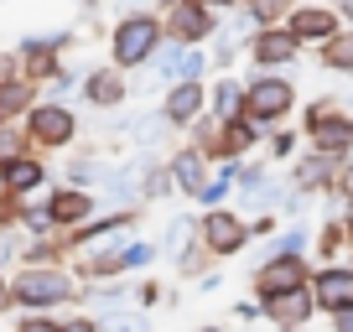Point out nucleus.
<instances>
[{"instance_id": "1", "label": "nucleus", "mask_w": 353, "mask_h": 332, "mask_svg": "<svg viewBox=\"0 0 353 332\" xmlns=\"http://www.w3.org/2000/svg\"><path fill=\"white\" fill-rule=\"evenodd\" d=\"M11 301H21V307L42 311V307H63V301H78V291H73V280H68L63 270H52V265H32V270H21V276L11 280Z\"/></svg>"}, {"instance_id": "2", "label": "nucleus", "mask_w": 353, "mask_h": 332, "mask_svg": "<svg viewBox=\"0 0 353 332\" xmlns=\"http://www.w3.org/2000/svg\"><path fill=\"white\" fill-rule=\"evenodd\" d=\"M156 47H161V21L145 11L125 16L120 26H114V68H141L156 57Z\"/></svg>"}, {"instance_id": "3", "label": "nucleus", "mask_w": 353, "mask_h": 332, "mask_svg": "<svg viewBox=\"0 0 353 332\" xmlns=\"http://www.w3.org/2000/svg\"><path fill=\"white\" fill-rule=\"evenodd\" d=\"M296 104V89H291L286 78H254V83H244V110L254 114V120H281V114Z\"/></svg>"}, {"instance_id": "4", "label": "nucleus", "mask_w": 353, "mask_h": 332, "mask_svg": "<svg viewBox=\"0 0 353 332\" xmlns=\"http://www.w3.org/2000/svg\"><path fill=\"white\" fill-rule=\"evenodd\" d=\"M244 239H250V223H239V213H229V208L203 213V249L208 255H239Z\"/></svg>"}, {"instance_id": "5", "label": "nucleus", "mask_w": 353, "mask_h": 332, "mask_svg": "<svg viewBox=\"0 0 353 332\" xmlns=\"http://www.w3.org/2000/svg\"><path fill=\"white\" fill-rule=\"evenodd\" d=\"M254 286H260L265 296L301 291V286H307V265H301V255H276V260H265V265L254 270Z\"/></svg>"}, {"instance_id": "6", "label": "nucleus", "mask_w": 353, "mask_h": 332, "mask_svg": "<svg viewBox=\"0 0 353 332\" xmlns=\"http://www.w3.org/2000/svg\"><path fill=\"white\" fill-rule=\"evenodd\" d=\"M338 21H343V16L332 11V6H296L291 21H286V32L296 37L301 47H307V42H332V37H338Z\"/></svg>"}, {"instance_id": "7", "label": "nucleus", "mask_w": 353, "mask_h": 332, "mask_svg": "<svg viewBox=\"0 0 353 332\" xmlns=\"http://www.w3.org/2000/svg\"><path fill=\"white\" fill-rule=\"evenodd\" d=\"M166 32L176 37V42H203V37L213 32V6L208 0H182V6H172V16H166Z\"/></svg>"}, {"instance_id": "8", "label": "nucleus", "mask_w": 353, "mask_h": 332, "mask_svg": "<svg viewBox=\"0 0 353 332\" xmlns=\"http://www.w3.org/2000/svg\"><path fill=\"white\" fill-rule=\"evenodd\" d=\"M26 135H32L37 145H68L73 141V114H68L63 104H37L32 120H26Z\"/></svg>"}, {"instance_id": "9", "label": "nucleus", "mask_w": 353, "mask_h": 332, "mask_svg": "<svg viewBox=\"0 0 353 332\" xmlns=\"http://www.w3.org/2000/svg\"><path fill=\"white\" fill-rule=\"evenodd\" d=\"M312 307H317V301H312V291L301 286V291H286V296H265V317L270 322H281V327H307V317H312Z\"/></svg>"}, {"instance_id": "10", "label": "nucleus", "mask_w": 353, "mask_h": 332, "mask_svg": "<svg viewBox=\"0 0 353 332\" xmlns=\"http://www.w3.org/2000/svg\"><path fill=\"white\" fill-rule=\"evenodd\" d=\"M254 63L260 68H281V63H291V57H296V37L291 32H281V26H260V32H254Z\"/></svg>"}, {"instance_id": "11", "label": "nucleus", "mask_w": 353, "mask_h": 332, "mask_svg": "<svg viewBox=\"0 0 353 332\" xmlns=\"http://www.w3.org/2000/svg\"><path fill=\"white\" fill-rule=\"evenodd\" d=\"M312 301H317L322 311L353 307V270H322V276L312 280Z\"/></svg>"}, {"instance_id": "12", "label": "nucleus", "mask_w": 353, "mask_h": 332, "mask_svg": "<svg viewBox=\"0 0 353 332\" xmlns=\"http://www.w3.org/2000/svg\"><path fill=\"white\" fill-rule=\"evenodd\" d=\"M203 83H176V89H166V104H161V114L172 125H192L198 120V110H203Z\"/></svg>"}, {"instance_id": "13", "label": "nucleus", "mask_w": 353, "mask_h": 332, "mask_svg": "<svg viewBox=\"0 0 353 332\" xmlns=\"http://www.w3.org/2000/svg\"><path fill=\"white\" fill-rule=\"evenodd\" d=\"M47 213H52V223H57V229H78V223H83L88 213H94V198H88V192H78V187H68V192H52Z\"/></svg>"}, {"instance_id": "14", "label": "nucleus", "mask_w": 353, "mask_h": 332, "mask_svg": "<svg viewBox=\"0 0 353 332\" xmlns=\"http://www.w3.org/2000/svg\"><path fill=\"white\" fill-rule=\"evenodd\" d=\"M83 99H88V104H99V110H114V104L125 99V78H120V68H99V73H88V78H83Z\"/></svg>"}, {"instance_id": "15", "label": "nucleus", "mask_w": 353, "mask_h": 332, "mask_svg": "<svg viewBox=\"0 0 353 332\" xmlns=\"http://www.w3.org/2000/svg\"><path fill=\"white\" fill-rule=\"evenodd\" d=\"M42 161H32V156H16L11 166H0V182H6V192H32V187H42Z\"/></svg>"}, {"instance_id": "16", "label": "nucleus", "mask_w": 353, "mask_h": 332, "mask_svg": "<svg viewBox=\"0 0 353 332\" xmlns=\"http://www.w3.org/2000/svg\"><path fill=\"white\" fill-rule=\"evenodd\" d=\"M244 110V83H234V78H219V89H213V114H219V125H234Z\"/></svg>"}, {"instance_id": "17", "label": "nucleus", "mask_w": 353, "mask_h": 332, "mask_svg": "<svg viewBox=\"0 0 353 332\" xmlns=\"http://www.w3.org/2000/svg\"><path fill=\"white\" fill-rule=\"evenodd\" d=\"M172 182L182 192H203V151H182L172 161Z\"/></svg>"}, {"instance_id": "18", "label": "nucleus", "mask_w": 353, "mask_h": 332, "mask_svg": "<svg viewBox=\"0 0 353 332\" xmlns=\"http://www.w3.org/2000/svg\"><path fill=\"white\" fill-rule=\"evenodd\" d=\"M312 141H317V151H322V156L348 151V145H353V120H332V125H322V130H312Z\"/></svg>"}, {"instance_id": "19", "label": "nucleus", "mask_w": 353, "mask_h": 332, "mask_svg": "<svg viewBox=\"0 0 353 332\" xmlns=\"http://www.w3.org/2000/svg\"><path fill=\"white\" fill-rule=\"evenodd\" d=\"M327 177H332V156H322V151L296 166V187H322Z\"/></svg>"}, {"instance_id": "20", "label": "nucleus", "mask_w": 353, "mask_h": 332, "mask_svg": "<svg viewBox=\"0 0 353 332\" xmlns=\"http://www.w3.org/2000/svg\"><path fill=\"white\" fill-rule=\"evenodd\" d=\"M114 255H120V270H145V265H151V260H156V244L135 239V244H120Z\"/></svg>"}, {"instance_id": "21", "label": "nucleus", "mask_w": 353, "mask_h": 332, "mask_svg": "<svg viewBox=\"0 0 353 332\" xmlns=\"http://www.w3.org/2000/svg\"><path fill=\"white\" fill-rule=\"evenodd\" d=\"M16 156H26V130H16V125L0 120V166H11Z\"/></svg>"}, {"instance_id": "22", "label": "nucleus", "mask_w": 353, "mask_h": 332, "mask_svg": "<svg viewBox=\"0 0 353 332\" xmlns=\"http://www.w3.org/2000/svg\"><path fill=\"white\" fill-rule=\"evenodd\" d=\"M166 125H172V120H166V114H141V120H135V125H125V130H130L135 141L156 145V141H161V135H166Z\"/></svg>"}, {"instance_id": "23", "label": "nucleus", "mask_w": 353, "mask_h": 332, "mask_svg": "<svg viewBox=\"0 0 353 332\" xmlns=\"http://www.w3.org/2000/svg\"><path fill=\"white\" fill-rule=\"evenodd\" d=\"M322 63L338 68V73H353V37H332L327 52H322Z\"/></svg>"}, {"instance_id": "24", "label": "nucleus", "mask_w": 353, "mask_h": 332, "mask_svg": "<svg viewBox=\"0 0 353 332\" xmlns=\"http://www.w3.org/2000/svg\"><path fill=\"white\" fill-rule=\"evenodd\" d=\"M26 104H32V89H26V83H0V120H6V114H21Z\"/></svg>"}, {"instance_id": "25", "label": "nucleus", "mask_w": 353, "mask_h": 332, "mask_svg": "<svg viewBox=\"0 0 353 332\" xmlns=\"http://www.w3.org/2000/svg\"><path fill=\"white\" fill-rule=\"evenodd\" d=\"M291 11H296V0H250V16L260 26H270L276 16H291Z\"/></svg>"}, {"instance_id": "26", "label": "nucleus", "mask_w": 353, "mask_h": 332, "mask_svg": "<svg viewBox=\"0 0 353 332\" xmlns=\"http://www.w3.org/2000/svg\"><path fill=\"white\" fill-rule=\"evenodd\" d=\"M234 172H239V166H219V177H208V182H203V192H198V198H203V203H223V192L234 187Z\"/></svg>"}, {"instance_id": "27", "label": "nucleus", "mask_w": 353, "mask_h": 332, "mask_svg": "<svg viewBox=\"0 0 353 332\" xmlns=\"http://www.w3.org/2000/svg\"><path fill=\"white\" fill-rule=\"evenodd\" d=\"M343 114V99H322V104H312L307 110V130H322V125H332Z\"/></svg>"}, {"instance_id": "28", "label": "nucleus", "mask_w": 353, "mask_h": 332, "mask_svg": "<svg viewBox=\"0 0 353 332\" xmlns=\"http://www.w3.org/2000/svg\"><path fill=\"white\" fill-rule=\"evenodd\" d=\"M198 73H203V52L188 47V52H182V68H176V83H198Z\"/></svg>"}, {"instance_id": "29", "label": "nucleus", "mask_w": 353, "mask_h": 332, "mask_svg": "<svg viewBox=\"0 0 353 332\" xmlns=\"http://www.w3.org/2000/svg\"><path fill=\"white\" fill-rule=\"evenodd\" d=\"M120 296H125V291H120V286H104V291H88V301H99V307H120Z\"/></svg>"}, {"instance_id": "30", "label": "nucleus", "mask_w": 353, "mask_h": 332, "mask_svg": "<svg viewBox=\"0 0 353 332\" xmlns=\"http://www.w3.org/2000/svg\"><path fill=\"white\" fill-rule=\"evenodd\" d=\"M110 332H145V322H141V317H114Z\"/></svg>"}, {"instance_id": "31", "label": "nucleus", "mask_w": 353, "mask_h": 332, "mask_svg": "<svg viewBox=\"0 0 353 332\" xmlns=\"http://www.w3.org/2000/svg\"><path fill=\"white\" fill-rule=\"evenodd\" d=\"M16 332H63V327H52V322H47V317H26V322H21V327H16Z\"/></svg>"}, {"instance_id": "32", "label": "nucleus", "mask_w": 353, "mask_h": 332, "mask_svg": "<svg viewBox=\"0 0 353 332\" xmlns=\"http://www.w3.org/2000/svg\"><path fill=\"white\" fill-rule=\"evenodd\" d=\"M338 317V332H353V307H343V311H332Z\"/></svg>"}, {"instance_id": "33", "label": "nucleus", "mask_w": 353, "mask_h": 332, "mask_svg": "<svg viewBox=\"0 0 353 332\" xmlns=\"http://www.w3.org/2000/svg\"><path fill=\"white\" fill-rule=\"evenodd\" d=\"M63 332H99V327H94V322H68Z\"/></svg>"}, {"instance_id": "34", "label": "nucleus", "mask_w": 353, "mask_h": 332, "mask_svg": "<svg viewBox=\"0 0 353 332\" xmlns=\"http://www.w3.org/2000/svg\"><path fill=\"white\" fill-rule=\"evenodd\" d=\"M338 16H348V21H353V0H338Z\"/></svg>"}, {"instance_id": "35", "label": "nucleus", "mask_w": 353, "mask_h": 332, "mask_svg": "<svg viewBox=\"0 0 353 332\" xmlns=\"http://www.w3.org/2000/svg\"><path fill=\"white\" fill-rule=\"evenodd\" d=\"M343 192H353V166H348V172H343Z\"/></svg>"}, {"instance_id": "36", "label": "nucleus", "mask_w": 353, "mask_h": 332, "mask_svg": "<svg viewBox=\"0 0 353 332\" xmlns=\"http://www.w3.org/2000/svg\"><path fill=\"white\" fill-rule=\"evenodd\" d=\"M6 301H11V286H0V311H6Z\"/></svg>"}, {"instance_id": "37", "label": "nucleus", "mask_w": 353, "mask_h": 332, "mask_svg": "<svg viewBox=\"0 0 353 332\" xmlns=\"http://www.w3.org/2000/svg\"><path fill=\"white\" fill-rule=\"evenodd\" d=\"M156 6H182V0H156Z\"/></svg>"}, {"instance_id": "38", "label": "nucleus", "mask_w": 353, "mask_h": 332, "mask_svg": "<svg viewBox=\"0 0 353 332\" xmlns=\"http://www.w3.org/2000/svg\"><path fill=\"white\" fill-rule=\"evenodd\" d=\"M198 332H223V327H198Z\"/></svg>"}, {"instance_id": "39", "label": "nucleus", "mask_w": 353, "mask_h": 332, "mask_svg": "<svg viewBox=\"0 0 353 332\" xmlns=\"http://www.w3.org/2000/svg\"><path fill=\"white\" fill-rule=\"evenodd\" d=\"M291 332H307V327H291Z\"/></svg>"}, {"instance_id": "40", "label": "nucleus", "mask_w": 353, "mask_h": 332, "mask_svg": "<svg viewBox=\"0 0 353 332\" xmlns=\"http://www.w3.org/2000/svg\"><path fill=\"white\" fill-rule=\"evenodd\" d=\"M83 6H88V0H83Z\"/></svg>"}]
</instances>
